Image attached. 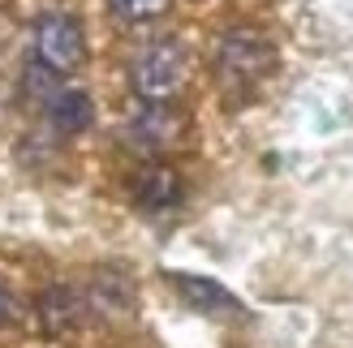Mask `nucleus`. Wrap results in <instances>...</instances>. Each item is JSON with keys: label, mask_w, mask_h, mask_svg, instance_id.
I'll use <instances>...</instances> for the list:
<instances>
[{"label": "nucleus", "mask_w": 353, "mask_h": 348, "mask_svg": "<svg viewBox=\"0 0 353 348\" xmlns=\"http://www.w3.org/2000/svg\"><path fill=\"white\" fill-rule=\"evenodd\" d=\"M211 74H216V86L228 103H245L276 74V43L254 26L224 30L211 52Z\"/></svg>", "instance_id": "1"}, {"label": "nucleus", "mask_w": 353, "mask_h": 348, "mask_svg": "<svg viewBox=\"0 0 353 348\" xmlns=\"http://www.w3.org/2000/svg\"><path fill=\"white\" fill-rule=\"evenodd\" d=\"M190 82V52L181 39H151L130 65V86L143 103H172Z\"/></svg>", "instance_id": "2"}, {"label": "nucleus", "mask_w": 353, "mask_h": 348, "mask_svg": "<svg viewBox=\"0 0 353 348\" xmlns=\"http://www.w3.org/2000/svg\"><path fill=\"white\" fill-rule=\"evenodd\" d=\"M86 61V34L82 22L65 9H52L34 22V65H43L48 74L69 78L78 74Z\"/></svg>", "instance_id": "3"}, {"label": "nucleus", "mask_w": 353, "mask_h": 348, "mask_svg": "<svg viewBox=\"0 0 353 348\" xmlns=\"http://www.w3.org/2000/svg\"><path fill=\"white\" fill-rule=\"evenodd\" d=\"M185 129L190 120L176 103H143V112L125 125L121 142H125V151L143 155V160H160L164 151H172L185 138Z\"/></svg>", "instance_id": "4"}, {"label": "nucleus", "mask_w": 353, "mask_h": 348, "mask_svg": "<svg viewBox=\"0 0 353 348\" xmlns=\"http://www.w3.org/2000/svg\"><path fill=\"white\" fill-rule=\"evenodd\" d=\"M130 194H134V206H138V211L164 215V211H172V206H181V198H185V181H181V172H176L172 164L151 160V164L138 168Z\"/></svg>", "instance_id": "5"}, {"label": "nucleus", "mask_w": 353, "mask_h": 348, "mask_svg": "<svg viewBox=\"0 0 353 348\" xmlns=\"http://www.w3.org/2000/svg\"><path fill=\"white\" fill-rule=\"evenodd\" d=\"M86 297L78 288H69V284H52L39 292V301H34V323H39V331L52 336V340H61V336H74L78 327L86 323Z\"/></svg>", "instance_id": "6"}, {"label": "nucleus", "mask_w": 353, "mask_h": 348, "mask_svg": "<svg viewBox=\"0 0 353 348\" xmlns=\"http://www.w3.org/2000/svg\"><path fill=\"white\" fill-rule=\"evenodd\" d=\"M168 280H172V288H176V297H181L190 309H199V314H216V318H237V314H241V301H237L224 284L207 280V275L172 271Z\"/></svg>", "instance_id": "7"}, {"label": "nucleus", "mask_w": 353, "mask_h": 348, "mask_svg": "<svg viewBox=\"0 0 353 348\" xmlns=\"http://www.w3.org/2000/svg\"><path fill=\"white\" fill-rule=\"evenodd\" d=\"M43 116H48V125L65 133V138H74L82 129H91V120H95V103L86 91H78V86H57L52 91V99L43 103Z\"/></svg>", "instance_id": "8"}, {"label": "nucleus", "mask_w": 353, "mask_h": 348, "mask_svg": "<svg viewBox=\"0 0 353 348\" xmlns=\"http://www.w3.org/2000/svg\"><path fill=\"white\" fill-rule=\"evenodd\" d=\"M108 9H112V17H121L130 26H147L172 9V0H108Z\"/></svg>", "instance_id": "9"}, {"label": "nucleus", "mask_w": 353, "mask_h": 348, "mask_svg": "<svg viewBox=\"0 0 353 348\" xmlns=\"http://www.w3.org/2000/svg\"><path fill=\"white\" fill-rule=\"evenodd\" d=\"M13 318H17V297H13L5 284H0V331H5Z\"/></svg>", "instance_id": "10"}]
</instances>
